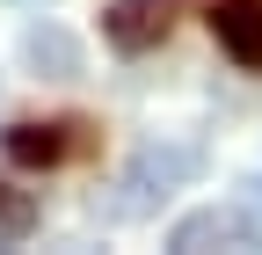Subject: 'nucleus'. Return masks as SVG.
<instances>
[{
    "instance_id": "7",
    "label": "nucleus",
    "mask_w": 262,
    "mask_h": 255,
    "mask_svg": "<svg viewBox=\"0 0 262 255\" xmlns=\"http://www.w3.org/2000/svg\"><path fill=\"white\" fill-rule=\"evenodd\" d=\"M29 226H37V197H29V189H15L8 175H0V233H8V241H22Z\"/></svg>"
},
{
    "instance_id": "5",
    "label": "nucleus",
    "mask_w": 262,
    "mask_h": 255,
    "mask_svg": "<svg viewBox=\"0 0 262 255\" xmlns=\"http://www.w3.org/2000/svg\"><path fill=\"white\" fill-rule=\"evenodd\" d=\"M102 37H110L124 58L153 51L160 37H168V0H117V8H102Z\"/></svg>"
},
{
    "instance_id": "1",
    "label": "nucleus",
    "mask_w": 262,
    "mask_h": 255,
    "mask_svg": "<svg viewBox=\"0 0 262 255\" xmlns=\"http://www.w3.org/2000/svg\"><path fill=\"white\" fill-rule=\"evenodd\" d=\"M204 168H211V161H204L196 139H139L131 161H124V175H117V197L95 204V211H110V219H146V211L168 204L175 189H189Z\"/></svg>"
},
{
    "instance_id": "4",
    "label": "nucleus",
    "mask_w": 262,
    "mask_h": 255,
    "mask_svg": "<svg viewBox=\"0 0 262 255\" xmlns=\"http://www.w3.org/2000/svg\"><path fill=\"white\" fill-rule=\"evenodd\" d=\"M73 146H80V124H8L0 132V153L15 168H58L73 161Z\"/></svg>"
},
{
    "instance_id": "3",
    "label": "nucleus",
    "mask_w": 262,
    "mask_h": 255,
    "mask_svg": "<svg viewBox=\"0 0 262 255\" xmlns=\"http://www.w3.org/2000/svg\"><path fill=\"white\" fill-rule=\"evenodd\" d=\"M22 58H29V66H37L44 80H80V73H88V51H80V37H73L66 22H44V15L22 29Z\"/></svg>"
},
{
    "instance_id": "2",
    "label": "nucleus",
    "mask_w": 262,
    "mask_h": 255,
    "mask_svg": "<svg viewBox=\"0 0 262 255\" xmlns=\"http://www.w3.org/2000/svg\"><path fill=\"white\" fill-rule=\"evenodd\" d=\"M175 255H211V248H262V211L255 204H204L168 226Z\"/></svg>"
},
{
    "instance_id": "6",
    "label": "nucleus",
    "mask_w": 262,
    "mask_h": 255,
    "mask_svg": "<svg viewBox=\"0 0 262 255\" xmlns=\"http://www.w3.org/2000/svg\"><path fill=\"white\" fill-rule=\"evenodd\" d=\"M211 37L233 66H262V0H211Z\"/></svg>"
}]
</instances>
